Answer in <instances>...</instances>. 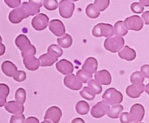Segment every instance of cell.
Wrapping results in <instances>:
<instances>
[{"instance_id": "6da1fadb", "label": "cell", "mask_w": 149, "mask_h": 123, "mask_svg": "<svg viewBox=\"0 0 149 123\" xmlns=\"http://www.w3.org/2000/svg\"><path fill=\"white\" fill-rule=\"evenodd\" d=\"M32 15H35V14L31 6L27 1H24L20 7L10 12L8 18L10 23L17 24L20 23L23 19Z\"/></svg>"}, {"instance_id": "7a4b0ae2", "label": "cell", "mask_w": 149, "mask_h": 123, "mask_svg": "<svg viewBox=\"0 0 149 123\" xmlns=\"http://www.w3.org/2000/svg\"><path fill=\"white\" fill-rule=\"evenodd\" d=\"M63 55V50L57 45H49L47 49V53L43 54L39 58L40 66L48 67L57 62L58 58Z\"/></svg>"}, {"instance_id": "3957f363", "label": "cell", "mask_w": 149, "mask_h": 123, "mask_svg": "<svg viewBox=\"0 0 149 123\" xmlns=\"http://www.w3.org/2000/svg\"><path fill=\"white\" fill-rule=\"evenodd\" d=\"M15 42V45L17 46V48L21 51V55L23 58L29 56V55H36V48L31 44L30 40L26 35H18L16 37Z\"/></svg>"}, {"instance_id": "277c9868", "label": "cell", "mask_w": 149, "mask_h": 123, "mask_svg": "<svg viewBox=\"0 0 149 123\" xmlns=\"http://www.w3.org/2000/svg\"><path fill=\"white\" fill-rule=\"evenodd\" d=\"M125 39L121 36H111L105 40L104 48L106 50L111 52H119L125 47Z\"/></svg>"}, {"instance_id": "5b68a950", "label": "cell", "mask_w": 149, "mask_h": 123, "mask_svg": "<svg viewBox=\"0 0 149 123\" xmlns=\"http://www.w3.org/2000/svg\"><path fill=\"white\" fill-rule=\"evenodd\" d=\"M102 98L108 104L112 106L119 105L123 101V95L122 94V93L113 87L106 90L103 93Z\"/></svg>"}, {"instance_id": "8992f818", "label": "cell", "mask_w": 149, "mask_h": 123, "mask_svg": "<svg viewBox=\"0 0 149 123\" xmlns=\"http://www.w3.org/2000/svg\"><path fill=\"white\" fill-rule=\"evenodd\" d=\"M92 34L95 37H111L114 34V27L109 23H100L94 26Z\"/></svg>"}, {"instance_id": "52a82bcc", "label": "cell", "mask_w": 149, "mask_h": 123, "mask_svg": "<svg viewBox=\"0 0 149 123\" xmlns=\"http://www.w3.org/2000/svg\"><path fill=\"white\" fill-rule=\"evenodd\" d=\"M75 4L71 0H61L59 2V13L63 18H70L73 15Z\"/></svg>"}, {"instance_id": "ba28073f", "label": "cell", "mask_w": 149, "mask_h": 123, "mask_svg": "<svg viewBox=\"0 0 149 123\" xmlns=\"http://www.w3.org/2000/svg\"><path fill=\"white\" fill-rule=\"evenodd\" d=\"M124 23L128 30L139 31L143 28V19L138 15H132L127 17Z\"/></svg>"}, {"instance_id": "9c48e42d", "label": "cell", "mask_w": 149, "mask_h": 123, "mask_svg": "<svg viewBox=\"0 0 149 123\" xmlns=\"http://www.w3.org/2000/svg\"><path fill=\"white\" fill-rule=\"evenodd\" d=\"M49 24V17L44 13H39L33 17L31 20V26L35 30L43 31L47 27Z\"/></svg>"}, {"instance_id": "30bf717a", "label": "cell", "mask_w": 149, "mask_h": 123, "mask_svg": "<svg viewBox=\"0 0 149 123\" xmlns=\"http://www.w3.org/2000/svg\"><path fill=\"white\" fill-rule=\"evenodd\" d=\"M110 107H109V104H108L105 101H100L98 103H96L95 106L91 109V115L94 118H99L103 117V116L108 114Z\"/></svg>"}, {"instance_id": "8fae6325", "label": "cell", "mask_w": 149, "mask_h": 123, "mask_svg": "<svg viewBox=\"0 0 149 123\" xmlns=\"http://www.w3.org/2000/svg\"><path fill=\"white\" fill-rule=\"evenodd\" d=\"M63 83L66 87L72 90H79L82 87V82L75 74H69L64 78Z\"/></svg>"}, {"instance_id": "7c38bea8", "label": "cell", "mask_w": 149, "mask_h": 123, "mask_svg": "<svg viewBox=\"0 0 149 123\" xmlns=\"http://www.w3.org/2000/svg\"><path fill=\"white\" fill-rule=\"evenodd\" d=\"M62 117V112L58 106H51L45 112V120H49L52 123H58Z\"/></svg>"}, {"instance_id": "4fadbf2b", "label": "cell", "mask_w": 149, "mask_h": 123, "mask_svg": "<svg viewBox=\"0 0 149 123\" xmlns=\"http://www.w3.org/2000/svg\"><path fill=\"white\" fill-rule=\"evenodd\" d=\"M49 31L58 37L64 36L65 34V26L63 23L58 19H54L49 22Z\"/></svg>"}, {"instance_id": "5bb4252c", "label": "cell", "mask_w": 149, "mask_h": 123, "mask_svg": "<svg viewBox=\"0 0 149 123\" xmlns=\"http://www.w3.org/2000/svg\"><path fill=\"white\" fill-rule=\"evenodd\" d=\"M130 116L132 121L136 122H141L143 120L145 115V109L143 106L140 103H135L132 105L130 109Z\"/></svg>"}, {"instance_id": "9a60e30c", "label": "cell", "mask_w": 149, "mask_h": 123, "mask_svg": "<svg viewBox=\"0 0 149 123\" xmlns=\"http://www.w3.org/2000/svg\"><path fill=\"white\" fill-rule=\"evenodd\" d=\"M146 85L144 84L131 85L126 88V93L130 98L137 99L145 91Z\"/></svg>"}, {"instance_id": "2e32d148", "label": "cell", "mask_w": 149, "mask_h": 123, "mask_svg": "<svg viewBox=\"0 0 149 123\" xmlns=\"http://www.w3.org/2000/svg\"><path fill=\"white\" fill-rule=\"evenodd\" d=\"M56 68L63 75H69L74 71V66L72 63L66 59H62L57 62Z\"/></svg>"}, {"instance_id": "e0dca14e", "label": "cell", "mask_w": 149, "mask_h": 123, "mask_svg": "<svg viewBox=\"0 0 149 123\" xmlns=\"http://www.w3.org/2000/svg\"><path fill=\"white\" fill-rule=\"evenodd\" d=\"M95 80L102 85H109L111 83V75L110 72L106 69L97 71L95 74Z\"/></svg>"}, {"instance_id": "ac0fdd59", "label": "cell", "mask_w": 149, "mask_h": 123, "mask_svg": "<svg viewBox=\"0 0 149 123\" xmlns=\"http://www.w3.org/2000/svg\"><path fill=\"white\" fill-rule=\"evenodd\" d=\"M6 111L13 115H21L24 112V106L16 101L7 102L4 106Z\"/></svg>"}, {"instance_id": "d6986e66", "label": "cell", "mask_w": 149, "mask_h": 123, "mask_svg": "<svg viewBox=\"0 0 149 123\" xmlns=\"http://www.w3.org/2000/svg\"><path fill=\"white\" fill-rule=\"evenodd\" d=\"M97 66H98V63H97V60L93 57H89L84 61L81 69L84 70L86 72L89 73V74H93L96 73Z\"/></svg>"}, {"instance_id": "ffe728a7", "label": "cell", "mask_w": 149, "mask_h": 123, "mask_svg": "<svg viewBox=\"0 0 149 123\" xmlns=\"http://www.w3.org/2000/svg\"><path fill=\"white\" fill-rule=\"evenodd\" d=\"M23 63L25 67L29 71H36L40 66L39 59H37L35 55H29V56L25 57L23 58Z\"/></svg>"}, {"instance_id": "44dd1931", "label": "cell", "mask_w": 149, "mask_h": 123, "mask_svg": "<svg viewBox=\"0 0 149 123\" xmlns=\"http://www.w3.org/2000/svg\"><path fill=\"white\" fill-rule=\"evenodd\" d=\"M1 70L6 76L13 77L17 72V68L13 62L10 61H5L1 64Z\"/></svg>"}, {"instance_id": "7402d4cb", "label": "cell", "mask_w": 149, "mask_h": 123, "mask_svg": "<svg viewBox=\"0 0 149 123\" xmlns=\"http://www.w3.org/2000/svg\"><path fill=\"white\" fill-rule=\"evenodd\" d=\"M119 56L122 59L126 60L127 61H132L136 58V52L135 50L130 48L129 46H125L119 52Z\"/></svg>"}, {"instance_id": "603a6c76", "label": "cell", "mask_w": 149, "mask_h": 123, "mask_svg": "<svg viewBox=\"0 0 149 123\" xmlns=\"http://www.w3.org/2000/svg\"><path fill=\"white\" fill-rule=\"evenodd\" d=\"M128 33V29L125 26V23L122 20H119L114 25V34L117 36H125Z\"/></svg>"}, {"instance_id": "cb8c5ba5", "label": "cell", "mask_w": 149, "mask_h": 123, "mask_svg": "<svg viewBox=\"0 0 149 123\" xmlns=\"http://www.w3.org/2000/svg\"><path fill=\"white\" fill-rule=\"evenodd\" d=\"M9 93H10V88H9L8 85L4 83H1L0 84V106H5L6 100L8 96Z\"/></svg>"}, {"instance_id": "d4e9b609", "label": "cell", "mask_w": 149, "mask_h": 123, "mask_svg": "<svg viewBox=\"0 0 149 123\" xmlns=\"http://www.w3.org/2000/svg\"><path fill=\"white\" fill-rule=\"evenodd\" d=\"M58 45L63 48H68L72 45L73 39L71 35L65 34L63 37L58 38L57 39Z\"/></svg>"}, {"instance_id": "484cf974", "label": "cell", "mask_w": 149, "mask_h": 123, "mask_svg": "<svg viewBox=\"0 0 149 123\" xmlns=\"http://www.w3.org/2000/svg\"><path fill=\"white\" fill-rule=\"evenodd\" d=\"M86 15L88 16L90 18L95 19L100 16V10L97 8L94 4H90L86 7Z\"/></svg>"}, {"instance_id": "4316f807", "label": "cell", "mask_w": 149, "mask_h": 123, "mask_svg": "<svg viewBox=\"0 0 149 123\" xmlns=\"http://www.w3.org/2000/svg\"><path fill=\"white\" fill-rule=\"evenodd\" d=\"M76 111L80 115H85L90 111V106L87 102L84 101H79L76 104Z\"/></svg>"}, {"instance_id": "83f0119b", "label": "cell", "mask_w": 149, "mask_h": 123, "mask_svg": "<svg viewBox=\"0 0 149 123\" xmlns=\"http://www.w3.org/2000/svg\"><path fill=\"white\" fill-rule=\"evenodd\" d=\"M123 106H122L120 104L113 106L112 107L110 108L109 112H108V117L111 118V119H117L119 117V115L121 114V112L123 111Z\"/></svg>"}, {"instance_id": "f1b7e54d", "label": "cell", "mask_w": 149, "mask_h": 123, "mask_svg": "<svg viewBox=\"0 0 149 123\" xmlns=\"http://www.w3.org/2000/svg\"><path fill=\"white\" fill-rule=\"evenodd\" d=\"M80 95L84 99H87L88 101H92L95 98L96 94L93 92V90L91 88H90L87 86V87H84L82 89V90L80 92Z\"/></svg>"}, {"instance_id": "f546056e", "label": "cell", "mask_w": 149, "mask_h": 123, "mask_svg": "<svg viewBox=\"0 0 149 123\" xmlns=\"http://www.w3.org/2000/svg\"><path fill=\"white\" fill-rule=\"evenodd\" d=\"M144 80H145V77L141 71H135L132 73L130 77V82L132 83V85L143 84Z\"/></svg>"}, {"instance_id": "4dcf8cb0", "label": "cell", "mask_w": 149, "mask_h": 123, "mask_svg": "<svg viewBox=\"0 0 149 123\" xmlns=\"http://www.w3.org/2000/svg\"><path fill=\"white\" fill-rule=\"evenodd\" d=\"M77 76L78 78L81 80L82 83H88L93 78V74L86 72L84 70H79L77 73Z\"/></svg>"}, {"instance_id": "1f68e13d", "label": "cell", "mask_w": 149, "mask_h": 123, "mask_svg": "<svg viewBox=\"0 0 149 123\" xmlns=\"http://www.w3.org/2000/svg\"><path fill=\"white\" fill-rule=\"evenodd\" d=\"M26 93L23 88H18L15 92V100L21 104H23L26 101Z\"/></svg>"}, {"instance_id": "d6a6232c", "label": "cell", "mask_w": 149, "mask_h": 123, "mask_svg": "<svg viewBox=\"0 0 149 123\" xmlns=\"http://www.w3.org/2000/svg\"><path fill=\"white\" fill-rule=\"evenodd\" d=\"M29 3L31 6L34 14H38L40 12V8L44 4V0H29Z\"/></svg>"}, {"instance_id": "836d02e7", "label": "cell", "mask_w": 149, "mask_h": 123, "mask_svg": "<svg viewBox=\"0 0 149 123\" xmlns=\"http://www.w3.org/2000/svg\"><path fill=\"white\" fill-rule=\"evenodd\" d=\"M43 5L46 10H49V11L55 10L59 7L57 0H44Z\"/></svg>"}, {"instance_id": "e575fe53", "label": "cell", "mask_w": 149, "mask_h": 123, "mask_svg": "<svg viewBox=\"0 0 149 123\" xmlns=\"http://www.w3.org/2000/svg\"><path fill=\"white\" fill-rule=\"evenodd\" d=\"M88 87L90 88H91L96 95L100 94L102 92V90H103L101 87V85L99 84L95 80H90L88 82Z\"/></svg>"}, {"instance_id": "d590c367", "label": "cell", "mask_w": 149, "mask_h": 123, "mask_svg": "<svg viewBox=\"0 0 149 123\" xmlns=\"http://www.w3.org/2000/svg\"><path fill=\"white\" fill-rule=\"evenodd\" d=\"M94 4L100 11H104L110 4V0H95Z\"/></svg>"}, {"instance_id": "8d00e7d4", "label": "cell", "mask_w": 149, "mask_h": 123, "mask_svg": "<svg viewBox=\"0 0 149 123\" xmlns=\"http://www.w3.org/2000/svg\"><path fill=\"white\" fill-rule=\"evenodd\" d=\"M130 9L133 13L140 14L142 13L144 10V6L142 5L140 2H133L130 6Z\"/></svg>"}, {"instance_id": "74e56055", "label": "cell", "mask_w": 149, "mask_h": 123, "mask_svg": "<svg viewBox=\"0 0 149 123\" xmlns=\"http://www.w3.org/2000/svg\"><path fill=\"white\" fill-rule=\"evenodd\" d=\"M10 123H25V116L23 114L13 115L10 118Z\"/></svg>"}, {"instance_id": "f35d334b", "label": "cell", "mask_w": 149, "mask_h": 123, "mask_svg": "<svg viewBox=\"0 0 149 123\" xmlns=\"http://www.w3.org/2000/svg\"><path fill=\"white\" fill-rule=\"evenodd\" d=\"M5 4L10 8H17L21 4V0H4Z\"/></svg>"}, {"instance_id": "ab89813d", "label": "cell", "mask_w": 149, "mask_h": 123, "mask_svg": "<svg viewBox=\"0 0 149 123\" xmlns=\"http://www.w3.org/2000/svg\"><path fill=\"white\" fill-rule=\"evenodd\" d=\"M16 82H23L26 79V74L23 71H17L15 75L13 77Z\"/></svg>"}, {"instance_id": "60d3db41", "label": "cell", "mask_w": 149, "mask_h": 123, "mask_svg": "<svg viewBox=\"0 0 149 123\" xmlns=\"http://www.w3.org/2000/svg\"><path fill=\"white\" fill-rule=\"evenodd\" d=\"M132 121L130 114L128 112H123L120 115V122L121 123H130Z\"/></svg>"}, {"instance_id": "b9f144b4", "label": "cell", "mask_w": 149, "mask_h": 123, "mask_svg": "<svg viewBox=\"0 0 149 123\" xmlns=\"http://www.w3.org/2000/svg\"><path fill=\"white\" fill-rule=\"evenodd\" d=\"M141 72L142 73L145 78L149 79V65L145 64V65L142 66L141 68Z\"/></svg>"}, {"instance_id": "7bdbcfd3", "label": "cell", "mask_w": 149, "mask_h": 123, "mask_svg": "<svg viewBox=\"0 0 149 123\" xmlns=\"http://www.w3.org/2000/svg\"><path fill=\"white\" fill-rule=\"evenodd\" d=\"M142 18L143 19L144 23L146 25H149V11H146L143 13Z\"/></svg>"}, {"instance_id": "ee69618b", "label": "cell", "mask_w": 149, "mask_h": 123, "mask_svg": "<svg viewBox=\"0 0 149 123\" xmlns=\"http://www.w3.org/2000/svg\"><path fill=\"white\" fill-rule=\"evenodd\" d=\"M26 123H39V121L37 118L34 117H30L26 119Z\"/></svg>"}, {"instance_id": "f6af8a7d", "label": "cell", "mask_w": 149, "mask_h": 123, "mask_svg": "<svg viewBox=\"0 0 149 123\" xmlns=\"http://www.w3.org/2000/svg\"><path fill=\"white\" fill-rule=\"evenodd\" d=\"M71 123H85V122H84V120H82L81 118L77 117V118H75V119L73 120Z\"/></svg>"}, {"instance_id": "bcb514c9", "label": "cell", "mask_w": 149, "mask_h": 123, "mask_svg": "<svg viewBox=\"0 0 149 123\" xmlns=\"http://www.w3.org/2000/svg\"><path fill=\"white\" fill-rule=\"evenodd\" d=\"M140 3L144 7H149V0H139Z\"/></svg>"}, {"instance_id": "7dc6e473", "label": "cell", "mask_w": 149, "mask_h": 123, "mask_svg": "<svg viewBox=\"0 0 149 123\" xmlns=\"http://www.w3.org/2000/svg\"><path fill=\"white\" fill-rule=\"evenodd\" d=\"M1 53H0V55H2L4 53V52H5V48H4V45H3L2 43H1Z\"/></svg>"}, {"instance_id": "c3c4849f", "label": "cell", "mask_w": 149, "mask_h": 123, "mask_svg": "<svg viewBox=\"0 0 149 123\" xmlns=\"http://www.w3.org/2000/svg\"><path fill=\"white\" fill-rule=\"evenodd\" d=\"M145 91H146V93L147 94H148V96H149V82L146 85Z\"/></svg>"}, {"instance_id": "681fc988", "label": "cell", "mask_w": 149, "mask_h": 123, "mask_svg": "<svg viewBox=\"0 0 149 123\" xmlns=\"http://www.w3.org/2000/svg\"><path fill=\"white\" fill-rule=\"evenodd\" d=\"M41 123H52L50 122V121H49V120H45V121H43V122H42Z\"/></svg>"}, {"instance_id": "f907efd6", "label": "cell", "mask_w": 149, "mask_h": 123, "mask_svg": "<svg viewBox=\"0 0 149 123\" xmlns=\"http://www.w3.org/2000/svg\"><path fill=\"white\" fill-rule=\"evenodd\" d=\"M71 1H79V0H71Z\"/></svg>"}, {"instance_id": "816d5d0a", "label": "cell", "mask_w": 149, "mask_h": 123, "mask_svg": "<svg viewBox=\"0 0 149 123\" xmlns=\"http://www.w3.org/2000/svg\"><path fill=\"white\" fill-rule=\"evenodd\" d=\"M133 123H143V122H133Z\"/></svg>"}]
</instances>
